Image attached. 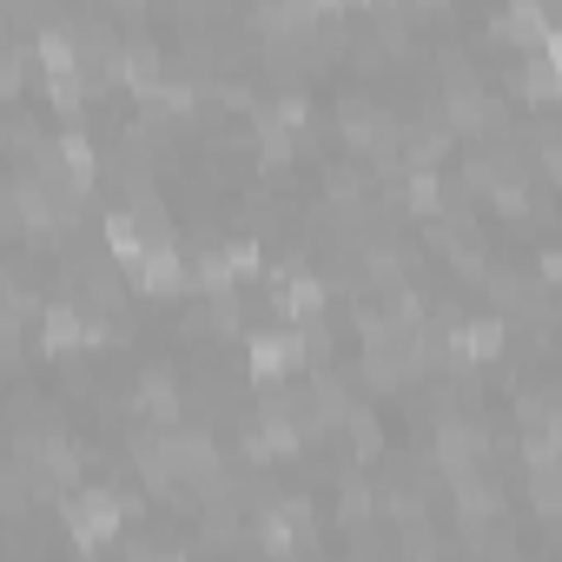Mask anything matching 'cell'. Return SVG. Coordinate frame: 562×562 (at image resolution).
<instances>
[{"label":"cell","instance_id":"24","mask_svg":"<svg viewBox=\"0 0 562 562\" xmlns=\"http://www.w3.org/2000/svg\"><path fill=\"white\" fill-rule=\"evenodd\" d=\"M153 562H186V555H153Z\"/></svg>","mask_w":562,"mask_h":562},{"label":"cell","instance_id":"14","mask_svg":"<svg viewBox=\"0 0 562 562\" xmlns=\"http://www.w3.org/2000/svg\"><path fill=\"white\" fill-rule=\"evenodd\" d=\"M278 312L285 318H299V325H318V312H325V285L312 271H292V278H278ZM292 325V331H299Z\"/></svg>","mask_w":562,"mask_h":562},{"label":"cell","instance_id":"20","mask_svg":"<svg viewBox=\"0 0 562 562\" xmlns=\"http://www.w3.org/2000/svg\"><path fill=\"white\" fill-rule=\"evenodd\" d=\"M411 212H424V218L443 212V186H437V172H411Z\"/></svg>","mask_w":562,"mask_h":562},{"label":"cell","instance_id":"3","mask_svg":"<svg viewBox=\"0 0 562 562\" xmlns=\"http://www.w3.org/2000/svg\"><path fill=\"white\" fill-rule=\"evenodd\" d=\"M60 509H67V529L80 549H106L126 522V496H113V490H67Z\"/></svg>","mask_w":562,"mask_h":562},{"label":"cell","instance_id":"9","mask_svg":"<svg viewBox=\"0 0 562 562\" xmlns=\"http://www.w3.org/2000/svg\"><path fill=\"white\" fill-rule=\"evenodd\" d=\"M100 338H106V325H93V318H87L80 305H67V299L41 312V345H47L54 358H67V351H87V345H100Z\"/></svg>","mask_w":562,"mask_h":562},{"label":"cell","instance_id":"11","mask_svg":"<svg viewBox=\"0 0 562 562\" xmlns=\"http://www.w3.org/2000/svg\"><path fill=\"white\" fill-rule=\"evenodd\" d=\"M106 245H113V258L133 271V265H139L153 245H172V238H153V232L133 218V205H120V212H106Z\"/></svg>","mask_w":562,"mask_h":562},{"label":"cell","instance_id":"2","mask_svg":"<svg viewBox=\"0 0 562 562\" xmlns=\"http://www.w3.org/2000/svg\"><path fill=\"white\" fill-rule=\"evenodd\" d=\"M8 199H14V225H27L34 238L67 232V225L80 218V199L60 192V186H47V179H34V172H21V179L8 186Z\"/></svg>","mask_w":562,"mask_h":562},{"label":"cell","instance_id":"23","mask_svg":"<svg viewBox=\"0 0 562 562\" xmlns=\"http://www.w3.org/2000/svg\"><path fill=\"white\" fill-rule=\"evenodd\" d=\"M14 225V199H8V186H0V232Z\"/></svg>","mask_w":562,"mask_h":562},{"label":"cell","instance_id":"4","mask_svg":"<svg viewBox=\"0 0 562 562\" xmlns=\"http://www.w3.org/2000/svg\"><path fill=\"white\" fill-rule=\"evenodd\" d=\"M338 126H345V139H351L358 153H371V159H397V153H404V126H397L384 106H371V100H345Z\"/></svg>","mask_w":562,"mask_h":562},{"label":"cell","instance_id":"15","mask_svg":"<svg viewBox=\"0 0 562 562\" xmlns=\"http://www.w3.org/2000/svg\"><path fill=\"white\" fill-rule=\"evenodd\" d=\"M133 404H139V417H146L153 430H172V424H179V384H172L166 371H146Z\"/></svg>","mask_w":562,"mask_h":562},{"label":"cell","instance_id":"12","mask_svg":"<svg viewBox=\"0 0 562 562\" xmlns=\"http://www.w3.org/2000/svg\"><path fill=\"white\" fill-rule=\"evenodd\" d=\"M503 338H509V325H503V318H470V325H457V331H450V345H443V351H450L457 364H463V358H470V364H483V358H496V351H503Z\"/></svg>","mask_w":562,"mask_h":562},{"label":"cell","instance_id":"13","mask_svg":"<svg viewBox=\"0 0 562 562\" xmlns=\"http://www.w3.org/2000/svg\"><path fill=\"white\" fill-rule=\"evenodd\" d=\"M113 80H126V87L146 100V93L166 80V74H159V47H146V41H120V54H113Z\"/></svg>","mask_w":562,"mask_h":562},{"label":"cell","instance_id":"1","mask_svg":"<svg viewBox=\"0 0 562 562\" xmlns=\"http://www.w3.org/2000/svg\"><path fill=\"white\" fill-rule=\"evenodd\" d=\"M318 437V424H312V411H305V391L292 397V391H265V404H258V430L245 437V450L251 457H292L299 443H312Z\"/></svg>","mask_w":562,"mask_h":562},{"label":"cell","instance_id":"19","mask_svg":"<svg viewBox=\"0 0 562 562\" xmlns=\"http://www.w3.org/2000/svg\"><path fill=\"white\" fill-rule=\"evenodd\" d=\"M522 457H529V476H536V470H555V417H549V424H529Z\"/></svg>","mask_w":562,"mask_h":562},{"label":"cell","instance_id":"8","mask_svg":"<svg viewBox=\"0 0 562 562\" xmlns=\"http://www.w3.org/2000/svg\"><path fill=\"white\" fill-rule=\"evenodd\" d=\"M21 463L34 470L27 483H54V490H80V450L67 437H21Z\"/></svg>","mask_w":562,"mask_h":562},{"label":"cell","instance_id":"22","mask_svg":"<svg viewBox=\"0 0 562 562\" xmlns=\"http://www.w3.org/2000/svg\"><path fill=\"white\" fill-rule=\"evenodd\" d=\"M21 80H27V60H21V54H0V100H14Z\"/></svg>","mask_w":562,"mask_h":562},{"label":"cell","instance_id":"7","mask_svg":"<svg viewBox=\"0 0 562 562\" xmlns=\"http://www.w3.org/2000/svg\"><path fill=\"white\" fill-rule=\"evenodd\" d=\"M483 457H490V437H483V424H443L437 430V470L450 476V483H463V476H483Z\"/></svg>","mask_w":562,"mask_h":562},{"label":"cell","instance_id":"5","mask_svg":"<svg viewBox=\"0 0 562 562\" xmlns=\"http://www.w3.org/2000/svg\"><path fill=\"white\" fill-rule=\"evenodd\" d=\"M251 529H258V542H265L271 555H299L305 536H312V503H305V496H271Z\"/></svg>","mask_w":562,"mask_h":562},{"label":"cell","instance_id":"6","mask_svg":"<svg viewBox=\"0 0 562 562\" xmlns=\"http://www.w3.org/2000/svg\"><path fill=\"white\" fill-rule=\"evenodd\" d=\"M251 378L265 384V391H278L292 371H305V338L299 331H251Z\"/></svg>","mask_w":562,"mask_h":562},{"label":"cell","instance_id":"17","mask_svg":"<svg viewBox=\"0 0 562 562\" xmlns=\"http://www.w3.org/2000/svg\"><path fill=\"white\" fill-rule=\"evenodd\" d=\"M457 509H463L470 522H490V516L503 509V490H496L490 476H463V483H457Z\"/></svg>","mask_w":562,"mask_h":562},{"label":"cell","instance_id":"18","mask_svg":"<svg viewBox=\"0 0 562 562\" xmlns=\"http://www.w3.org/2000/svg\"><path fill=\"white\" fill-rule=\"evenodd\" d=\"M555 60H562L555 41L529 54V67H522V93H529V100H555V87H562V80H555Z\"/></svg>","mask_w":562,"mask_h":562},{"label":"cell","instance_id":"16","mask_svg":"<svg viewBox=\"0 0 562 562\" xmlns=\"http://www.w3.org/2000/svg\"><path fill=\"white\" fill-rule=\"evenodd\" d=\"M496 27H503L509 41H529V47H549V41H555L549 14H542V8H529V0H522V8H509V14H503Z\"/></svg>","mask_w":562,"mask_h":562},{"label":"cell","instance_id":"10","mask_svg":"<svg viewBox=\"0 0 562 562\" xmlns=\"http://www.w3.org/2000/svg\"><path fill=\"white\" fill-rule=\"evenodd\" d=\"M133 285L139 292H186V258H179V245H153L139 265H133Z\"/></svg>","mask_w":562,"mask_h":562},{"label":"cell","instance_id":"21","mask_svg":"<svg viewBox=\"0 0 562 562\" xmlns=\"http://www.w3.org/2000/svg\"><path fill=\"white\" fill-rule=\"evenodd\" d=\"M258 146H265V159H271V166H285V159L299 153V139H292V133H278V126H265V120H258Z\"/></svg>","mask_w":562,"mask_h":562}]
</instances>
